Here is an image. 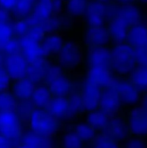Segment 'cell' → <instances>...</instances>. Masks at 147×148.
Segmentation results:
<instances>
[{"instance_id":"4","label":"cell","mask_w":147,"mask_h":148,"mask_svg":"<svg viewBox=\"0 0 147 148\" xmlns=\"http://www.w3.org/2000/svg\"><path fill=\"white\" fill-rule=\"evenodd\" d=\"M0 132L5 139L16 141L22 136L21 121L16 112H0Z\"/></svg>"},{"instance_id":"43","label":"cell","mask_w":147,"mask_h":148,"mask_svg":"<svg viewBox=\"0 0 147 148\" xmlns=\"http://www.w3.org/2000/svg\"><path fill=\"white\" fill-rule=\"evenodd\" d=\"M11 78L4 68H0V93L7 92L10 86Z\"/></svg>"},{"instance_id":"25","label":"cell","mask_w":147,"mask_h":148,"mask_svg":"<svg viewBox=\"0 0 147 148\" xmlns=\"http://www.w3.org/2000/svg\"><path fill=\"white\" fill-rule=\"evenodd\" d=\"M52 98L53 95L50 92L48 87L38 85L35 88L30 98V101L35 108L46 109Z\"/></svg>"},{"instance_id":"40","label":"cell","mask_w":147,"mask_h":148,"mask_svg":"<svg viewBox=\"0 0 147 148\" xmlns=\"http://www.w3.org/2000/svg\"><path fill=\"white\" fill-rule=\"evenodd\" d=\"M34 106L30 101H21L20 103H18V107H17V111H18V116L20 119L27 120L30 117V114L32 111L34 109Z\"/></svg>"},{"instance_id":"8","label":"cell","mask_w":147,"mask_h":148,"mask_svg":"<svg viewBox=\"0 0 147 148\" xmlns=\"http://www.w3.org/2000/svg\"><path fill=\"white\" fill-rule=\"evenodd\" d=\"M118 79L111 72L110 69L106 68L89 67L86 75V80L102 89L113 88Z\"/></svg>"},{"instance_id":"5","label":"cell","mask_w":147,"mask_h":148,"mask_svg":"<svg viewBox=\"0 0 147 148\" xmlns=\"http://www.w3.org/2000/svg\"><path fill=\"white\" fill-rule=\"evenodd\" d=\"M126 121L131 136L146 137L147 108L142 105L133 107L128 113Z\"/></svg>"},{"instance_id":"39","label":"cell","mask_w":147,"mask_h":148,"mask_svg":"<svg viewBox=\"0 0 147 148\" xmlns=\"http://www.w3.org/2000/svg\"><path fill=\"white\" fill-rule=\"evenodd\" d=\"M46 33L44 29L43 28L41 24H40L29 26V28L25 35L33 40H36L39 43H41L44 38L46 37Z\"/></svg>"},{"instance_id":"13","label":"cell","mask_w":147,"mask_h":148,"mask_svg":"<svg viewBox=\"0 0 147 148\" xmlns=\"http://www.w3.org/2000/svg\"><path fill=\"white\" fill-rule=\"evenodd\" d=\"M122 102L118 92L114 88L102 90L99 108L108 115H115L120 108Z\"/></svg>"},{"instance_id":"45","label":"cell","mask_w":147,"mask_h":148,"mask_svg":"<svg viewBox=\"0 0 147 148\" xmlns=\"http://www.w3.org/2000/svg\"><path fill=\"white\" fill-rule=\"evenodd\" d=\"M17 0H0V6L4 10H11L15 7Z\"/></svg>"},{"instance_id":"52","label":"cell","mask_w":147,"mask_h":148,"mask_svg":"<svg viewBox=\"0 0 147 148\" xmlns=\"http://www.w3.org/2000/svg\"><path fill=\"white\" fill-rule=\"evenodd\" d=\"M100 1H107V0H99Z\"/></svg>"},{"instance_id":"33","label":"cell","mask_w":147,"mask_h":148,"mask_svg":"<svg viewBox=\"0 0 147 148\" xmlns=\"http://www.w3.org/2000/svg\"><path fill=\"white\" fill-rule=\"evenodd\" d=\"M92 148H120L118 143L104 133L97 134L92 142Z\"/></svg>"},{"instance_id":"16","label":"cell","mask_w":147,"mask_h":148,"mask_svg":"<svg viewBox=\"0 0 147 148\" xmlns=\"http://www.w3.org/2000/svg\"><path fill=\"white\" fill-rule=\"evenodd\" d=\"M52 137H42L33 132L22 136L20 143L15 148H53Z\"/></svg>"},{"instance_id":"51","label":"cell","mask_w":147,"mask_h":148,"mask_svg":"<svg viewBox=\"0 0 147 148\" xmlns=\"http://www.w3.org/2000/svg\"><path fill=\"white\" fill-rule=\"evenodd\" d=\"M145 66H147V58H146V63H145Z\"/></svg>"},{"instance_id":"6","label":"cell","mask_w":147,"mask_h":148,"mask_svg":"<svg viewBox=\"0 0 147 148\" xmlns=\"http://www.w3.org/2000/svg\"><path fill=\"white\" fill-rule=\"evenodd\" d=\"M113 88L118 92L122 103L128 106L135 107L141 102L142 92L129 79H118Z\"/></svg>"},{"instance_id":"54","label":"cell","mask_w":147,"mask_h":148,"mask_svg":"<svg viewBox=\"0 0 147 148\" xmlns=\"http://www.w3.org/2000/svg\"><path fill=\"white\" fill-rule=\"evenodd\" d=\"M53 148H54V147H53Z\"/></svg>"},{"instance_id":"11","label":"cell","mask_w":147,"mask_h":148,"mask_svg":"<svg viewBox=\"0 0 147 148\" xmlns=\"http://www.w3.org/2000/svg\"><path fill=\"white\" fill-rule=\"evenodd\" d=\"M103 133L117 143L125 141L130 135L127 121L122 117L115 115L110 117Z\"/></svg>"},{"instance_id":"20","label":"cell","mask_w":147,"mask_h":148,"mask_svg":"<svg viewBox=\"0 0 147 148\" xmlns=\"http://www.w3.org/2000/svg\"><path fill=\"white\" fill-rule=\"evenodd\" d=\"M53 96L68 97L73 92L71 80L65 74L48 84Z\"/></svg>"},{"instance_id":"44","label":"cell","mask_w":147,"mask_h":148,"mask_svg":"<svg viewBox=\"0 0 147 148\" xmlns=\"http://www.w3.org/2000/svg\"><path fill=\"white\" fill-rule=\"evenodd\" d=\"M14 34L22 37L27 33L29 25L25 20H19L14 23L12 27Z\"/></svg>"},{"instance_id":"22","label":"cell","mask_w":147,"mask_h":148,"mask_svg":"<svg viewBox=\"0 0 147 148\" xmlns=\"http://www.w3.org/2000/svg\"><path fill=\"white\" fill-rule=\"evenodd\" d=\"M63 37L59 33H50L46 36L41 42L43 51L46 57L57 55L63 44Z\"/></svg>"},{"instance_id":"49","label":"cell","mask_w":147,"mask_h":148,"mask_svg":"<svg viewBox=\"0 0 147 148\" xmlns=\"http://www.w3.org/2000/svg\"><path fill=\"white\" fill-rule=\"evenodd\" d=\"M120 1L123 3V4H125H125H129L130 2H131L133 0H120Z\"/></svg>"},{"instance_id":"14","label":"cell","mask_w":147,"mask_h":148,"mask_svg":"<svg viewBox=\"0 0 147 148\" xmlns=\"http://www.w3.org/2000/svg\"><path fill=\"white\" fill-rule=\"evenodd\" d=\"M87 62L89 67L110 69V50L106 46L89 48L87 53Z\"/></svg>"},{"instance_id":"10","label":"cell","mask_w":147,"mask_h":148,"mask_svg":"<svg viewBox=\"0 0 147 148\" xmlns=\"http://www.w3.org/2000/svg\"><path fill=\"white\" fill-rule=\"evenodd\" d=\"M19 40L21 46V53L28 64L46 59V57L42 49L41 43L33 40L26 35L20 37Z\"/></svg>"},{"instance_id":"29","label":"cell","mask_w":147,"mask_h":148,"mask_svg":"<svg viewBox=\"0 0 147 148\" xmlns=\"http://www.w3.org/2000/svg\"><path fill=\"white\" fill-rule=\"evenodd\" d=\"M68 112L66 119H71L77 115H79L84 110L83 102H82L81 93L73 92L68 96Z\"/></svg>"},{"instance_id":"18","label":"cell","mask_w":147,"mask_h":148,"mask_svg":"<svg viewBox=\"0 0 147 148\" xmlns=\"http://www.w3.org/2000/svg\"><path fill=\"white\" fill-rule=\"evenodd\" d=\"M86 14L89 27H101L105 20V5L100 1L91 2L86 7Z\"/></svg>"},{"instance_id":"34","label":"cell","mask_w":147,"mask_h":148,"mask_svg":"<svg viewBox=\"0 0 147 148\" xmlns=\"http://www.w3.org/2000/svg\"><path fill=\"white\" fill-rule=\"evenodd\" d=\"M86 0H69L67 2V10L73 16H80L86 11Z\"/></svg>"},{"instance_id":"47","label":"cell","mask_w":147,"mask_h":148,"mask_svg":"<svg viewBox=\"0 0 147 148\" xmlns=\"http://www.w3.org/2000/svg\"><path fill=\"white\" fill-rule=\"evenodd\" d=\"M141 103H142L141 105H142L143 106L147 108V91L146 92H144V95H143L142 96V99H141Z\"/></svg>"},{"instance_id":"37","label":"cell","mask_w":147,"mask_h":148,"mask_svg":"<svg viewBox=\"0 0 147 148\" xmlns=\"http://www.w3.org/2000/svg\"><path fill=\"white\" fill-rule=\"evenodd\" d=\"M63 74L64 73H63V68L58 64H57L48 65L46 75H45V80L48 84L53 80L63 75Z\"/></svg>"},{"instance_id":"24","label":"cell","mask_w":147,"mask_h":148,"mask_svg":"<svg viewBox=\"0 0 147 148\" xmlns=\"http://www.w3.org/2000/svg\"><path fill=\"white\" fill-rule=\"evenodd\" d=\"M46 59H41L40 61L29 64L26 73V78L31 81L35 85L38 84L45 79L46 69L48 66Z\"/></svg>"},{"instance_id":"2","label":"cell","mask_w":147,"mask_h":148,"mask_svg":"<svg viewBox=\"0 0 147 148\" xmlns=\"http://www.w3.org/2000/svg\"><path fill=\"white\" fill-rule=\"evenodd\" d=\"M27 121L31 131L42 137H52L60 128L59 119L46 109L34 108Z\"/></svg>"},{"instance_id":"28","label":"cell","mask_w":147,"mask_h":148,"mask_svg":"<svg viewBox=\"0 0 147 148\" xmlns=\"http://www.w3.org/2000/svg\"><path fill=\"white\" fill-rule=\"evenodd\" d=\"M129 80L142 93L147 91V66L137 65L129 75Z\"/></svg>"},{"instance_id":"19","label":"cell","mask_w":147,"mask_h":148,"mask_svg":"<svg viewBox=\"0 0 147 148\" xmlns=\"http://www.w3.org/2000/svg\"><path fill=\"white\" fill-rule=\"evenodd\" d=\"M130 27L118 15H115L110 21L108 26V31L111 39L117 43L125 42Z\"/></svg>"},{"instance_id":"46","label":"cell","mask_w":147,"mask_h":148,"mask_svg":"<svg viewBox=\"0 0 147 148\" xmlns=\"http://www.w3.org/2000/svg\"><path fill=\"white\" fill-rule=\"evenodd\" d=\"M9 20V14L7 11L4 9H0V22L1 23H7Z\"/></svg>"},{"instance_id":"50","label":"cell","mask_w":147,"mask_h":148,"mask_svg":"<svg viewBox=\"0 0 147 148\" xmlns=\"http://www.w3.org/2000/svg\"><path fill=\"white\" fill-rule=\"evenodd\" d=\"M141 1L144 3H147V0H141Z\"/></svg>"},{"instance_id":"42","label":"cell","mask_w":147,"mask_h":148,"mask_svg":"<svg viewBox=\"0 0 147 148\" xmlns=\"http://www.w3.org/2000/svg\"><path fill=\"white\" fill-rule=\"evenodd\" d=\"M125 148H147V144L143 137L131 136L125 140Z\"/></svg>"},{"instance_id":"36","label":"cell","mask_w":147,"mask_h":148,"mask_svg":"<svg viewBox=\"0 0 147 148\" xmlns=\"http://www.w3.org/2000/svg\"><path fill=\"white\" fill-rule=\"evenodd\" d=\"M34 0H17L14 10L20 17H27L30 15L33 8Z\"/></svg>"},{"instance_id":"17","label":"cell","mask_w":147,"mask_h":148,"mask_svg":"<svg viewBox=\"0 0 147 148\" xmlns=\"http://www.w3.org/2000/svg\"><path fill=\"white\" fill-rule=\"evenodd\" d=\"M125 42L134 49L145 47L147 42V25L141 23L130 27Z\"/></svg>"},{"instance_id":"27","label":"cell","mask_w":147,"mask_h":148,"mask_svg":"<svg viewBox=\"0 0 147 148\" xmlns=\"http://www.w3.org/2000/svg\"><path fill=\"white\" fill-rule=\"evenodd\" d=\"M110 119V117L108 114L101 109H96L89 112L86 117V123H88L96 131H104L109 123Z\"/></svg>"},{"instance_id":"48","label":"cell","mask_w":147,"mask_h":148,"mask_svg":"<svg viewBox=\"0 0 147 148\" xmlns=\"http://www.w3.org/2000/svg\"><path fill=\"white\" fill-rule=\"evenodd\" d=\"M4 64V59L3 56L0 53V68H2V66Z\"/></svg>"},{"instance_id":"30","label":"cell","mask_w":147,"mask_h":148,"mask_svg":"<svg viewBox=\"0 0 147 148\" xmlns=\"http://www.w3.org/2000/svg\"><path fill=\"white\" fill-rule=\"evenodd\" d=\"M73 131L82 140L84 143H92L97 136L96 130H94L86 122L79 123V124H76Z\"/></svg>"},{"instance_id":"23","label":"cell","mask_w":147,"mask_h":148,"mask_svg":"<svg viewBox=\"0 0 147 148\" xmlns=\"http://www.w3.org/2000/svg\"><path fill=\"white\" fill-rule=\"evenodd\" d=\"M68 97L53 96L46 110L58 119L66 118L68 112Z\"/></svg>"},{"instance_id":"32","label":"cell","mask_w":147,"mask_h":148,"mask_svg":"<svg viewBox=\"0 0 147 148\" xmlns=\"http://www.w3.org/2000/svg\"><path fill=\"white\" fill-rule=\"evenodd\" d=\"M61 148H84V143L74 131L66 132L61 139Z\"/></svg>"},{"instance_id":"53","label":"cell","mask_w":147,"mask_h":148,"mask_svg":"<svg viewBox=\"0 0 147 148\" xmlns=\"http://www.w3.org/2000/svg\"><path fill=\"white\" fill-rule=\"evenodd\" d=\"M145 47L146 48V49H147V42H146V46H145Z\"/></svg>"},{"instance_id":"41","label":"cell","mask_w":147,"mask_h":148,"mask_svg":"<svg viewBox=\"0 0 147 148\" xmlns=\"http://www.w3.org/2000/svg\"><path fill=\"white\" fill-rule=\"evenodd\" d=\"M3 51L5 52L7 56L21 53V46H20V40L14 38L10 39L6 43Z\"/></svg>"},{"instance_id":"38","label":"cell","mask_w":147,"mask_h":148,"mask_svg":"<svg viewBox=\"0 0 147 148\" xmlns=\"http://www.w3.org/2000/svg\"><path fill=\"white\" fill-rule=\"evenodd\" d=\"M46 33H58V30L62 26V23L58 17H50L41 24Z\"/></svg>"},{"instance_id":"31","label":"cell","mask_w":147,"mask_h":148,"mask_svg":"<svg viewBox=\"0 0 147 148\" xmlns=\"http://www.w3.org/2000/svg\"><path fill=\"white\" fill-rule=\"evenodd\" d=\"M18 107L17 99L8 92L0 93V112H16Z\"/></svg>"},{"instance_id":"15","label":"cell","mask_w":147,"mask_h":148,"mask_svg":"<svg viewBox=\"0 0 147 148\" xmlns=\"http://www.w3.org/2000/svg\"><path fill=\"white\" fill-rule=\"evenodd\" d=\"M86 43L89 48L106 46L110 40L108 29L101 27H89L84 36Z\"/></svg>"},{"instance_id":"26","label":"cell","mask_w":147,"mask_h":148,"mask_svg":"<svg viewBox=\"0 0 147 148\" xmlns=\"http://www.w3.org/2000/svg\"><path fill=\"white\" fill-rule=\"evenodd\" d=\"M122 19L129 27L141 23V14L139 9L133 4H125L117 14Z\"/></svg>"},{"instance_id":"7","label":"cell","mask_w":147,"mask_h":148,"mask_svg":"<svg viewBox=\"0 0 147 148\" xmlns=\"http://www.w3.org/2000/svg\"><path fill=\"white\" fill-rule=\"evenodd\" d=\"M4 69L14 81L26 77L28 62L21 53L8 55L4 59Z\"/></svg>"},{"instance_id":"21","label":"cell","mask_w":147,"mask_h":148,"mask_svg":"<svg viewBox=\"0 0 147 148\" xmlns=\"http://www.w3.org/2000/svg\"><path fill=\"white\" fill-rule=\"evenodd\" d=\"M35 87L34 83L26 77L14 81L12 86L13 95L20 101H30Z\"/></svg>"},{"instance_id":"1","label":"cell","mask_w":147,"mask_h":148,"mask_svg":"<svg viewBox=\"0 0 147 148\" xmlns=\"http://www.w3.org/2000/svg\"><path fill=\"white\" fill-rule=\"evenodd\" d=\"M111 67L120 75H130L137 66L134 48L126 42L117 43L110 50Z\"/></svg>"},{"instance_id":"12","label":"cell","mask_w":147,"mask_h":148,"mask_svg":"<svg viewBox=\"0 0 147 148\" xmlns=\"http://www.w3.org/2000/svg\"><path fill=\"white\" fill-rule=\"evenodd\" d=\"M102 92V88L86 81L84 83L81 92L84 110L90 112L98 109Z\"/></svg>"},{"instance_id":"3","label":"cell","mask_w":147,"mask_h":148,"mask_svg":"<svg viewBox=\"0 0 147 148\" xmlns=\"http://www.w3.org/2000/svg\"><path fill=\"white\" fill-rule=\"evenodd\" d=\"M83 49L80 44L69 40L63 43L61 49L56 55L58 64L62 68H73L80 64L83 61Z\"/></svg>"},{"instance_id":"9","label":"cell","mask_w":147,"mask_h":148,"mask_svg":"<svg viewBox=\"0 0 147 148\" xmlns=\"http://www.w3.org/2000/svg\"><path fill=\"white\" fill-rule=\"evenodd\" d=\"M53 0H37L30 15L25 18L29 26L40 25L51 17L53 12Z\"/></svg>"},{"instance_id":"35","label":"cell","mask_w":147,"mask_h":148,"mask_svg":"<svg viewBox=\"0 0 147 148\" xmlns=\"http://www.w3.org/2000/svg\"><path fill=\"white\" fill-rule=\"evenodd\" d=\"M13 36L14 31L12 27L7 23L0 22V51H3L7 42L12 38Z\"/></svg>"}]
</instances>
